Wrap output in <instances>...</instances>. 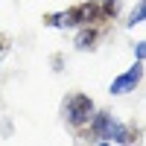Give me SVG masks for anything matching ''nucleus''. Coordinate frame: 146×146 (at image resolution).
<instances>
[{
    "label": "nucleus",
    "instance_id": "nucleus-9",
    "mask_svg": "<svg viewBox=\"0 0 146 146\" xmlns=\"http://www.w3.org/2000/svg\"><path fill=\"white\" fill-rule=\"evenodd\" d=\"M94 3H102V0H94Z\"/></svg>",
    "mask_w": 146,
    "mask_h": 146
},
{
    "label": "nucleus",
    "instance_id": "nucleus-5",
    "mask_svg": "<svg viewBox=\"0 0 146 146\" xmlns=\"http://www.w3.org/2000/svg\"><path fill=\"white\" fill-rule=\"evenodd\" d=\"M129 27H137V23H146V0H140V3H137V9L135 12H131V15H129Z\"/></svg>",
    "mask_w": 146,
    "mask_h": 146
},
{
    "label": "nucleus",
    "instance_id": "nucleus-1",
    "mask_svg": "<svg viewBox=\"0 0 146 146\" xmlns=\"http://www.w3.org/2000/svg\"><path fill=\"white\" fill-rule=\"evenodd\" d=\"M82 131L100 137V140H108L114 146H137L140 143V135H143L137 126L120 123V120H114V114H108V111H94L91 123L85 126Z\"/></svg>",
    "mask_w": 146,
    "mask_h": 146
},
{
    "label": "nucleus",
    "instance_id": "nucleus-2",
    "mask_svg": "<svg viewBox=\"0 0 146 146\" xmlns=\"http://www.w3.org/2000/svg\"><path fill=\"white\" fill-rule=\"evenodd\" d=\"M94 100L88 94H70V96H64V102H62V114H64V120H67V126H73V129H85L91 123V117H94Z\"/></svg>",
    "mask_w": 146,
    "mask_h": 146
},
{
    "label": "nucleus",
    "instance_id": "nucleus-8",
    "mask_svg": "<svg viewBox=\"0 0 146 146\" xmlns=\"http://www.w3.org/2000/svg\"><path fill=\"white\" fill-rule=\"evenodd\" d=\"M100 146H114V143H108V140H100Z\"/></svg>",
    "mask_w": 146,
    "mask_h": 146
},
{
    "label": "nucleus",
    "instance_id": "nucleus-3",
    "mask_svg": "<svg viewBox=\"0 0 146 146\" xmlns=\"http://www.w3.org/2000/svg\"><path fill=\"white\" fill-rule=\"evenodd\" d=\"M140 79H143V62H135L129 70H123L120 76H114V82L108 85V94L111 96H126L131 91H137Z\"/></svg>",
    "mask_w": 146,
    "mask_h": 146
},
{
    "label": "nucleus",
    "instance_id": "nucleus-6",
    "mask_svg": "<svg viewBox=\"0 0 146 146\" xmlns=\"http://www.w3.org/2000/svg\"><path fill=\"white\" fill-rule=\"evenodd\" d=\"M9 50H12V38H9L6 32H0V62L9 56Z\"/></svg>",
    "mask_w": 146,
    "mask_h": 146
},
{
    "label": "nucleus",
    "instance_id": "nucleus-4",
    "mask_svg": "<svg viewBox=\"0 0 146 146\" xmlns=\"http://www.w3.org/2000/svg\"><path fill=\"white\" fill-rule=\"evenodd\" d=\"M105 32V23H88V27H79L76 32V50H94L96 44H100Z\"/></svg>",
    "mask_w": 146,
    "mask_h": 146
},
{
    "label": "nucleus",
    "instance_id": "nucleus-7",
    "mask_svg": "<svg viewBox=\"0 0 146 146\" xmlns=\"http://www.w3.org/2000/svg\"><path fill=\"white\" fill-rule=\"evenodd\" d=\"M135 62H146V41L135 44Z\"/></svg>",
    "mask_w": 146,
    "mask_h": 146
}]
</instances>
